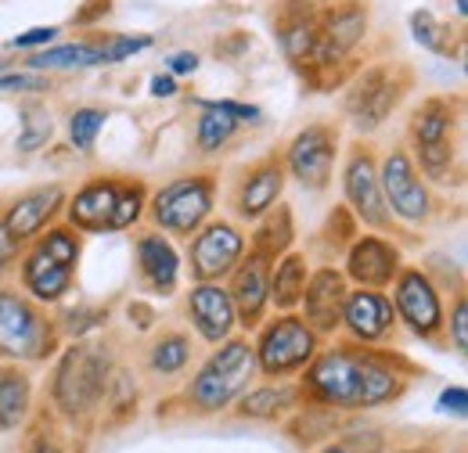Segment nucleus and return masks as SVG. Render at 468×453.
I'll use <instances>...</instances> for the list:
<instances>
[{"instance_id":"obj_26","label":"nucleus","mask_w":468,"mask_h":453,"mask_svg":"<svg viewBox=\"0 0 468 453\" xmlns=\"http://www.w3.org/2000/svg\"><path fill=\"white\" fill-rule=\"evenodd\" d=\"M33 406V378L22 363H0V432H15L26 425Z\"/></svg>"},{"instance_id":"obj_29","label":"nucleus","mask_w":468,"mask_h":453,"mask_svg":"<svg viewBox=\"0 0 468 453\" xmlns=\"http://www.w3.org/2000/svg\"><path fill=\"white\" fill-rule=\"evenodd\" d=\"M292 241H295L292 209L278 202L271 213H263V216L256 220V234H252L249 252H256V256H263V259L274 263L278 256H285V252L292 248Z\"/></svg>"},{"instance_id":"obj_23","label":"nucleus","mask_w":468,"mask_h":453,"mask_svg":"<svg viewBox=\"0 0 468 453\" xmlns=\"http://www.w3.org/2000/svg\"><path fill=\"white\" fill-rule=\"evenodd\" d=\"M133 252H137V274H141L144 288L163 299L174 295L176 281H180V256H176L174 241L159 230H148L137 237Z\"/></svg>"},{"instance_id":"obj_28","label":"nucleus","mask_w":468,"mask_h":453,"mask_svg":"<svg viewBox=\"0 0 468 453\" xmlns=\"http://www.w3.org/2000/svg\"><path fill=\"white\" fill-rule=\"evenodd\" d=\"M105 65L101 37L98 40H76V44H58V47H40L26 58L29 72H61V68H90Z\"/></svg>"},{"instance_id":"obj_44","label":"nucleus","mask_w":468,"mask_h":453,"mask_svg":"<svg viewBox=\"0 0 468 453\" xmlns=\"http://www.w3.org/2000/svg\"><path fill=\"white\" fill-rule=\"evenodd\" d=\"M443 414H454V417H465L468 410V393L465 385H451V389H443L440 393V403H436Z\"/></svg>"},{"instance_id":"obj_11","label":"nucleus","mask_w":468,"mask_h":453,"mask_svg":"<svg viewBox=\"0 0 468 453\" xmlns=\"http://www.w3.org/2000/svg\"><path fill=\"white\" fill-rule=\"evenodd\" d=\"M335 159H339V126H332V122L303 126L282 155L285 173H292L306 191H324L332 184Z\"/></svg>"},{"instance_id":"obj_18","label":"nucleus","mask_w":468,"mask_h":453,"mask_svg":"<svg viewBox=\"0 0 468 453\" xmlns=\"http://www.w3.org/2000/svg\"><path fill=\"white\" fill-rule=\"evenodd\" d=\"M187 317L191 328L198 332V339L209 345H220L224 339H231L238 328V313L228 295V284L220 281H198L187 291Z\"/></svg>"},{"instance_id":"obj_17","label":"nucleus","mask_w":468,"mask_h":453,"mask_svg":"<svg viewBox=\"0 0 468 453\" xmlns=\"http://www.w3.org/2000/svg\"><path fill=\"white\" fill-rule=\"evenodd\" d=\"M249 252V248H245ZM231 284H228V295L234 302V313H238V324L245 332L260 328L263 317H267V306H271V259L249 252L238 259L231 274Z\"/></svg>"},{"instance_id":"obj_35","label":"nucleus","mask_w":468,"mask_h":453,"mask_svg":"<svg viewBox=\"0 0 468 453\" xmlns=\"http://www.w3.org/2000/svg\"><path fill=\"white\" fill-rule=\"evenodd\" d=\"M105 119H109V112L94 109V105H83V109H76V112L69 115V141H72V148L90 155L94 144H98V133L105 130Z\"/></svg>"},{"instance_id":"obj_30","label":"nucleus","mask_w":468,"mask_h":453,"mask_svg":"<svg viewBox=\"0 0 468 453\" xmlns=\"http://www.w3.org/2000/svg\"><path fill=\"white\" fill-rule=\"evenodd\" d=\"M410 37L425 47V51H432V55H458L465 51V33L462 29H451L447 22H440L432 11H425V7H418V11H410Z\"/></svg>"},{"instance_id":"obj_37","label":"nucleus","mask_w":468,"mask_h":453,"mask_svg":"<svg viewBox=\"0 0 468 453\" xmlns=\"http://www.w3.org/2000/svg\"><path fill=\"white\" fill-rule=\"evenodd\" d=\"M382 447H386L382 432H343L321 453H382Z\"/></svg>"},{"instance_id":"obj_36","label":"nucleus","mask_w":468,"mask_h":453,"mask_svg":"<svg viewBox=\"0 0 468 453\" xmlns=\"http://www.w3.org/2000/svg\"><path fill=\"white\" fill-rule=\"evenodd\" d=\"M155 40L152 37H130V33H112V37H101V51H105V65H116L126 61L130 55H141L148 51Z\"/></svg>"},{"instance_id":"obj_48","label":"nucleus","mask_w":468,"mask_h":453,"mask_svg":"<svg viewBox=\"0 0 468 453\" xmlns=\"http://www.w3.org/2000/svg\"><path fill=\"white\" fill-rule=\"evenodd\" d=\"M29 453H65V450H61L51 436H37V439H33V447H29Z\"/></svg>"},{"instance_id":"obj_32","label":"nucleus","mask_w":468,"mask_h":453,"mask_svg":"<svg viewBox=\"0 0 468 453\" xmlns=\"http://www.w3.org/2000/svg\"><path fill=\"white\" fill-rule=\"evenodd\" d=\"M55 137V119L48 112V105L40 101H26L22 105V122H18V137H15V148L22 155H33L40 148H48V141Z\"/></svg>"},{"instance_id":"obj_33","label":"nucleus","mask_w":468,"mask_h":453,"mask_svg":"<svg viewBox=\"0 0 468 453\" xmlns=\"http://www.w3.org/2000/svg\"><path fill=\"white\" fill-rule=\"evenodd\" d=\"M234 133H238V122L228 119V115L213 112V109H202L198 122H195V144H198L202 155H217V152H224V148L234 141Z\"/></svg>"},{"instance_id":"obj_41","label":"nucleus","mask_w":468,"mask_h":453,"mask_svg":"<svg viewBox=\"0 0 468 453\" xmlns=\"http://www.w3.org/2000/svg\"><path fill=\"white\" fill-rule=\"evenodd\" d=\"M447 332H451L454 353L465 356L468 353V299L462 291H458V299H454V313H451V321H447Z\"/></svg>"},{"instance_id":"obj_27","label":"nucleus","mask_w":468,"mask_h":453,"mask_svg":"<svg viewBox=\"0 0 468 453\" xmlns=\"http://www.w3.org/2000/svg\"><path fill=\"white\" fill-rule=\"evenodd\" d=\"M310 281V263L303 252H285L271 263V306L278 313H292L299 310V299H303V288Z\"/></svg>"},{"instance_id":"obj_19","label":"nucleus","mask_w":468,"mask_h":453,"mask_svg":"<svg viewBox=\"0 0 468 453\" xmlns=\"http://www.w3.org/2000/svg\"><path fill=\"white\" fill-rule=\"evenodd\" d=\"M18 278H22V291L40 302V306H55L72 291V278L76 270L55 259L48 248H40L37 241H29V248L18 256Z\"/></svg>"},{"instance_id":"obj_34","label":"nucleus","mask_w":468,"mask_h":453,"mask_svg":"<svg viewBox=\"0 0 468 453\" xmlns=\"http://www.w3.org/2000/svg\"><path fill=\"white\" fill-rule=\"evenodd\" d=\"M144 209H148V187H144V180H122L109 230H130V226H137L141 216H144Z\"/></svg>"},{"instance_id":"obj_47","label":"nucleus","mask_w":468,"mask_h":453,"mask_svg":"<svg viewBox=\"0 0 468 453\" xmlns=\"http://www.w3.org/2000/svg\"><path fill=\"white\" fill-rule=\"evenodd\" d=\"M130 317H141L137 328H152L155 324V310H148L144 302H130Z\"/></svg>"},{"instance_id":"obj_42","label":"nucleus","mask_w":468,"mask_h":453,"mask_svg":"<svg viewBox=\"0 0 468 453\" xmlns=\"http://www.w3.org/2000/svg\"><path fill=\"white\" fill-rule=\"evenodd\" d=\"M109 11H112V0H83V7H76V15H72V26L90 29V26H98Z\"/></svg>"},{"instance_id":"obj_3","label":"nucleus","mask_w":468,"mask_h":453,"mask_svg":"<svg viewBox=\"0 0 468 453\" xmlns=\"http://www.w3.org/2000/svg\"><path fill=\"white\" fill-rule=\"evenodd\" d=\"M112 374L116 371H112V356L105 345H98V342L69 345L55 367V385H51L55 406L72 421L90 417L101 406V399L109 396Z\"/></svg>"},{"instance_id":"obj_7","label":"nucleus","mask_w":468,"mask_h":453,"mask_svg":"<svg viewBox=\"0 0 468 453\" xmlns=\"http://www.w3.org/2000/svg\"><path fill=\"white\" fill-rule=\"evenodd\" d=\"M321 349V335L299 317V313H278L274 321L260 324V335L252 342L256 353V371L263 378H292L299 374Z\"/></svg>"},{"instance_id":"obj_40","label":"nucleus","mask_w":468,"mask_h":453,"mask_svg":"<svg viewBox=\"0 0 468 453\" xmlns=\"http://www.w3.org/2000/svg\"><path fill=\"white\" fill-rule=\"evenodd\" d=\"M198 109H213V112L228 115V119H234L238 126H241V122L256 126V122L263 119V112H260L256 105H245V101H231V98H220V101H198Z\"/></svg>"},{"instance_id":"obj_25","label":"nucleus","mask_w":468,"mask_h":453,"mask_svg":"<svg viewBox=\"0 0 468 453\" xmlns=\"http://www.w3.org/2000/svg\"><path fill=\"white\" fill-rule=\"evenodd\" d=\"M238 403V417H249V421H278L285 414H292L295 406L303 403L299 385H289L285 378L282 382H271V385H260V389H245Z\"/></svg>"},{"instance_id":"obj_15","label":"nucleus","mask_w":468,"mask_h":453,"mask_svg":"<svg viewBox=\"0 0 468 453\" xmlns=\"http://www.w3.org/2000/svg\"><path fill=\"white\" fill-rule=\"evenodd\" d=\"M343 332L350 342L378 345L397 332V310L393 299L382 288H350L343 306Z\"/></svg>"},{"instance_id":"obj_20","label":"nucleus","mask_w":468,"mask_h":453,"mask_svg":"<svg viewBox=\"0 0 468 453\" xmlns=\"http://www.w3.org/2000/svg\"><path fill=\"white\" fill-rule=\"evenodd\" d=\"M61 209H65V187L61 184H48V187H37V191H26V195H18L7 209H4V226H7V234L18 241V245H29L44 226L55 224V216H58Z\"/></svg>"},{"instance_id":"obj_21","label":"nucleus","mask_w":468,"mask_h":453,"mask_svg":"<svg viewBox=\"0 0 468 453\" xmlns=\"http://www.w3.org/2000/svg\"><path fill=\"white\" fill-rule=\"evenodd\" d=\"M274 37L282 44V55L289 58V65L299 72L317 47V4L314 0H282L274 11Z\"/></svg>"},{"instance_id":"obj_9","label":"nucleus","mask_w":468,"mask_h":453,"mask_svg":"<svg viewBox=\"0 0 468 453\" xmlns=\"http://www.w3.org/2000/svg\"><path fill=\"white\" fill-rule=\"evenodd\" d=\"M393 310L397 321L408 324L410 335L421 342H443L447 335V313H443V299L436 281L418 270V267H400V274L393 278Z\"/></svg>"},{"instance_id":"obj_22","label":"nucleus","mask_w":468,"mask_h":453,"mask_svg":"<svg viewBox=\"0 0 468 453\" xmlns=\"http://www.w3.org/2000/svg\"><path fill=\"white\" fill-rule=\"evenodd\" d=\"M119 176H94L87 180L72 198H65V224L76 226L80 234H105L112 224L116 209Z\"/></svg>"},{"instance_id":"obj_46","label":"nucleus","mask_w":468,"mask_h":453,"mask_svg":"<svg viewBox=\"0 0 468 453\" xmlns=\"http://www.w3.org/2000/svg\"><path fill=\"white\" fill-rule=\"evenodd\" d=\"M148 87H152V98H174L176 90H180V87H176V76H170V72H166V76H163V72L152 76Z\"/></svg>"},{"instance_id":"obj_8","label":"nucleus","mask_w":468,"mask_h":453,"mask_svg":"<svg viewBox=\"0 0 468 453\" xmlns=\"http://www.w3.org/2000/svg\"><path fill=\"white\" fill-rule=\"evenodd\" d=\"M343 191H346V205L356 216V224L371 226L378 234H400L397 220L382 198V184H378V159L371 152V144L356 141L346 152V166H343Z\"/></svg>"},{"instance_id":"obj_4","label":"nucleus","mask_w":468,"mask_h":453,"mask_svg":"<svg viewBox=\"0 0 468 453\" xmlns=\"http://www.w3.org/2000/svg\"><path fill=\"white\" fill-rule=\"evenodd\" d=\"M58 321H51L40 302H33L18 288L0 284V360L37 363L48 360L58 349Z\"/></svg>"},{"instance_id":"obj_50","label":"nucleus","mask_w":468,"mask_h":453,"mask_svg":"<svg viewBox=\"0 0 468 453\" xmlns=\"http://www.w3.org/2000/svg\"><path fill=\"white\" fill-rule=\"evenodd\" d=\"M393 453H429V447H408V450H393Z\"/></svg>"},{"instance_id":"obj_43","label":"nucleus","mask_w":468,"mask_h":453,"mask_svg":"<svg viewBox=\"0 0 468 453\" xmlns=\"http://www.w3.org/2000/svg\"><path fill=\"white\" fill-rule=\"evenodd\" d=\"M18 256H22V245L7 234V226H4V220H0V281L18 267Z\"/></svg>"},{"instance_id":"obj_45","label":"nucleus","mask_w":468,"mask_h":453,"mask_svg":"<svg viewBox=\"0 0 468 453\" xmlns=\"http://www.w3.org/2000/svg\"><path fill=\"white\" fill-rule=\"evenodd\" d=\"M166 72L170 76H195L198 72V55L195 51H176L166 58Z\"/></svg>"},{"instance_id":"obj_6","label":"nucleus","mask_w":468,"mask_h":453,"mask_svg":"<svg viewBox=\"0 0 468 453\" xmlns=\"http://www.w3.org/2000/svg\"><path fill=\"white\" fill-rule=\"evenodd\" d=\"M213 205H217V176L187 173V176L163 184L148 198V216H152L155 230H163V234L191 237L206 220H213Z\"/></svg>"},{"instance_id":"obj_38","label":"nucleus","mask_w":468,"mask_h":453,"mask_svg":"<svg viewBox=\"0 0 468 453\" xmlns=\"http://www.w3.org/2000/svg\"><path fill=\"white\" fill-rule=\"evenodd\" d=\"M51 90L44 72H0V94H40Z\"/></svg>"},{"instance_id":"obj_49","label":"nucleus","mask_w":468,"mask_h":453,"mask_svg":"<svg viewBox=\"0 0 468 453\" xmlns=\"http://www.w3.org/2000/svg\"><path fill=\"white\" fill-rule=\"evenodd\" d=\"M454 11H458V18L465 22V18H468V0H454Z\"/></svg>"},{"instance_id":"obj_2","label":"nucleus","mask_w":468,"mask_h":453,"mask_svg":"<svg viewBox=\"0 0 468 453\" xmlns=\"http://www.w3.org/2000/svg\"><path fill=\"white\" fill-rule=\"evenodd\" d=\"M256 374L260 371H256L252 342L231 335L202 360V367L195 371V378L184 389V406L191 414H202V417L220 414L252 385Z\"/></svg>"},{"instance_id":"obj_24","label":"nucleus","mask_w":468,"mask_h":453,"mask_svg":"<svg viewBox=\"0 0 468 453\" xmlns=\"http://www.w3.org/2000/svg\"><path fill=\"white\" fill-rule=\"evenodd\" d=\"M462 126V101L458 98H425L414 115H410L408 126V141L410 152L414 148H429V144H443V141H454V130Z\"/></svg>"},{"instance_id":"obj_1","label":"nucleus","mask_w":468,"mask_h":453,"mask_svg":"<svg viewBox=\"0 0 468 453\" xmlns=\"http://www.w3.org/2000/svg\"><path fill=\"white\" fill-rule=\"evenodd\" d=\"M371 33V4L367 0H335L317 7V47L310 61L299 68V76L314 90H332L346 76L339 68H350V58Z\"/></svg>"},{"instance_id":"obj_13","label":"nucleus","mask_w":468,"mask_h":453,"mask_svg":"<svg viewBox=\"0 0 468 453\" xmlns=\"http://www.w3.org/2000/svg\"><path fill=\"white\" fill-rule=\"evenodd\" d=\"M285 180H289V173H285L282 155H263L260 163H252L249 170L238 176V184H234V195H231L234 216L245 220V224H256L263 213H271L282 202Z\"/></svg>"},{"instance_id":"obj_10","label":"nucleus","mask_w":468,"mask_h":453,"mask_svg":"<svg viewBox=\"0 0 468 453\" xmlns=\"http://www.w3.org/2000/svg\"><path fill=\"white\" fill-rule=\"evenodd\" d=\"M378 184H382V198L397 220H404V224H429L432 220V213H436L432 191L421 180V173L414 170L408 148H393L382 155Z\"/></svg>"},{"instance_id":"obj_5","label":"nucleus","mask_w":468,"mask_h":453,"mask_svg":"<svg viewBox=\"0 0 468 453\" xmlns=\"http://www.w3.org/2000/svg\"><path fill=\"white\" fill-rule=\"evenodd\" d=\"M410 87H414V72L404 61H378V65L360 68L346 90V101H343L356 133H375L404 105Z\"/></svg>"},{"instance_id":"obj_16","label":"nucleus","mask_w":468,"mask_h":453,"mask_svg":"<svg viewBox=\"0 0 468 453\" xmlns=\"http://www.w3.org/2000/svg\"><path fill=\"white\" fill-rule=\"evenodd\" d=\"M404 256L400 245L382 237V234H360L353 237L346 248V281H353L356 288H389L393 278L400 274Z\"/></svg>"},{"instance_id":"obj_14","label":"nucleus","mask_w":468,"mask_h":453,"mask_svg":"<svg viewBox=\"0 0 468 453\" xmlns=\"http://www.w3.org/2000/svg\"><path fill=\"white\" fill-rule=\"evenodd\" d=\"M346 291H350V281H346V274L339 267H317V270H310V281L303 288L299 310H303V321L321 339L324 335H335L343 328Z\"/></svg>"},{"instance_id":"obj_31","label":"nucleus","mask_w":468,"mask_h":453,"mask_svg":"<svg viewBox=\"0 0 468 453\" xmlns=\"http://www.w3.org/2000/svg\"><path fill=\"white\" fill-rule=\"evenodd\" d=\"M187 363H191V339H187L184 332H163V339H155L152 349H148V367H152V374L174 378Z\"/></svg>"},{"instance_id":"obj_12","label":"nucleus","mask_w":468,"mask_h":453,"mask_svg":"<svg viewBox=\"0 0 468 453\" xmlns=\"http://www.w3.org/2000/svg\"><path fill=\"white\" fill-rule=\"evenodd\" d=\"M245 248L249 241L231 220H206L191 234V248H187L191 281H224L245 256Z\"/></svg>"},{"instance_id":"obj_39","label":"nucleus","mask_w":468,"mask_h":453,"mask_svg":"<svg viewBox=\"0 0 468 453\" xmlns=\"http://www.w3.org/2000/svg\"><path fill=\"white\" fill-rule=\"evenodd\" d=\"M58 26H33V29H26V33H18V37H11L7 40V47L11 51H40V47H51L55 40H58Z\"/></svg>"}]
</instances>
